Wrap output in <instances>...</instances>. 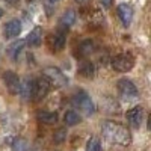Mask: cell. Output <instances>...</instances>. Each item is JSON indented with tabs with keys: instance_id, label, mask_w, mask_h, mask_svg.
I'll return each instance as SVG.
<instances>
[{
	"instance_id": "cell-27",
	"label": "cell",
	"mask_w": 151,
	"mask_h": 151,
	"mask_svg": "<svg viewBox=\"0 0 151 151\" xmlns=\"http://www.w3.org/2000/svg\"><path fill=\"white\" fill-rule=\"evenodd\" d=\"M50 2H59V0H50Z\"/></svg>"
},
{
	"instance_id": "cell-17",
	"label": "cell",
	"mask_w": 151,
	"mask_h": 151,
	"mask_svg": "<svg viewBox=\"0 0 151 151\" xmlns=\"http://www.w3.org/2000/svg\"><path fill=\"white\" fill-rule=\"evenodd\" d=\"M94 50H95V44L92 40H83L79 47H77V52H79V56L82 58H86V56H89L91 53H94Z\"/></svg>"
},
{
	"instance_id": "cell-15",
	"label": "cell",
	"mask_w": 151,
	"mask_h": 151,
	"mask_svg": "<svg viewBox=\"0 0 151 151\" xmlns=\"http://www.w3.org/2000/svg\"><path fill=\"white\" fill-rule=\"evenodd\" d=\"M24 45H26V41L24 40H18V41H14L9 47H8V56L11 59H18V56L21 55V52L24 50Z\"/></svg>"
},
{
	"instance_id": "cell-26",
	"label": "cell",
	"mask_w": 151,
	"mask_h": 151,
	"mask_svg": "<svg viewBox=\"0 0 151 151\" xmlns=\"http://www.w3.org/2000/svg\"><path fill=\"white\" fill-rule=\"evenodd\" d=\"M2 17H3V9L0 8V18H2Z\"/></svg>"
},
{
	"instance_id": "cell-21",
	"label": "cell",
	"mask_w": 151,
	"mask_h": 151,
	"mask_svg": "<svg viewBox=\"0 0 151 151\" xmlns=\"http://www.w3.org/2000/svg\"><path fill=\"white\" fill-rule=\"evenodd\" d=\"M86 151H101V144H100L98 137H91L86 144Z\"/></svg>"
},
{
	"instance_id": "cell-16",
	"label": "cell",
	"mask_w": 151,
	"mask_h": 151,
	"mask_svg": "<svg viewBox=\"0 0 151 151\" xmlns=\"http://www.w3.org/2000/svg\"><path fill=\"white\" fill-rule=\"evenodd\" d=\"M38 121L47 124V125H52L58 122V113L56 112H48V110H40L38 112Z\"/></svg>"
},
{
	"instance_id": "cell-7",
	"label": "cell",
	"mask_w": 151,
	"mask_h": 151,
	"mask_svg": "<svg viewBox=\"0 0 151 151\" xmlns=\"http://www.w3.org/2000/svg\"><path fill=\"white\" fill-rule=\"evenodd\" d=\"M116 11H118V17L122 23V26L129 27L132 24V21H133V8L127 3H121Z\"/></svg>"
},
{
	"instance_id": "cell-9",
	"label": "cell",
	"mask_w": 151,
	"mask_h": 151,
	"mask_svg": "<svg viewBox=\"0 0 151 151\" xmlns=\"http://www.w3.org/2000/svg\"><path fill=\"white\" fill-rule=\"evenodd\" d=\"M21 33V23L18 20H9L5 27H3V36L6 40H11V38H15Z\"/></svg>"
},
{
	"instance_id": "cell-8",
	"label": "cell",
	"mask_w": 151,
	"mask_h": 151,
	"mask_svg": "<svg viewBox=\"0 0 151 151\" xmlns=\"http://www.w3.org/2000/svg\"><path fill=\"white\" fill-rule=\"evenodd\" d=\"M116 88L119 89V92L124 95V97H136L137 95V89H136V86L132 80H127V79H121L118 80L116 83Z\"/></svg>"
},
{
	"instance_id": "cell-20",
	"label": "cell",
	"mask_w": 151,
	"mask_h": 151,
	"mask_svg": "<svg viewBox=\"0 0 151 151\" xmlns=\"http://www.w3.org/2000/svg\"><path fill=\"white\" fill-rule=\"evenodd\" d=\"M12 151H29V142L23 137H18L12 144Z\"/></svg>"
},
{
	"instance_id": "cell-18",
	"label": "cell",
	"mask_w": 151,
	"mask_h": 151,
	"mask_svg": "<svg viewBox=\"0 0 151 151\" xmlns=\"http://www.w3.org/2000/svg\"><path fill=\"white\" fill-rule=\"evenodd\" d=\"M79 74L83 76V77H94L95 74V68H94V64L92 62H83V64L79 67Z\"/></svg>"
},
{
	"instance_id": "cell-1",
	"label": "cell",
	"mask_w": 151,
	"mask_h": 151,
	"mask_svg": "<svg viewBox=\"0 0 151 151\" xmlns=\"http://www.w3.org/2000/svg\"><path fill=\"white\" fill-rule=\"evenodd\" d=\"M103 136L106 137L107 141H110L112 144H118L122 147H127L132 142V134L130 132L124 127V125L118 124V122H112L107 121L103 124Z\"/></svg>"
},
{
	"instance_id": "cell-10",
	"label": "cell",
	"mask_w": 151,
	"mask_h": 151,
	"mask_svg": "<svg viewBox=\"0 0 151 151\" xmlns=\"http://www.w3.org/2000/svg\"><path fill=\"white\" fill-rule=\"evenodd\" d=\"M142 116H144V109L141 106H136L127 112V121L133 127H139L142 122Z\"/></svg>"
},
{
	"instance_id": "cell-22",
	"label": "cell",
	"mask_w": 151,
	"mask_h": 151,
	"mask_svg": "<svg viewBox=\"0 0 151 151\" xmlns=\"http://www.w3.org/2000/svg\"><path fill=\"white\" fill-rule=\"evenodd\" d=\"M65 139H67V129H58L53 133V142L55 144H62V142H65Z\"/></svg>"
},
{
	"instance_id": "cell-5",
	"label": "cell",
	"mask_w": 151,
	"mask_h": 151,
	"mask_svg": "<svg viewBox=\"0 0 151 151\" xmlns=\"http://www.w3.org/2000/svg\"><path fill=\"white\" fill-rule=\"evenodd\" d=\"M48 91H50V85H48V82H47L44 77H41V79L35 80L33 95H32V98L35 100V101H40V100L45 98V95L48 94Z\"/></svg>"
},
{
	"instance_id": "cell-12",
	"label": "cell",
	"mask_w": 151,
	"mask_h": 151,
	"mask_svg": "<svg viewBox=\"0 0 151 151\" xmlns=\"http://www.w3.org/2000/svg\"><path fill=\"white\" fill-rule=\"evenodd\" d=\"M65 41H67L65 33L58 32V33L52 35V38H50V47H52L53 52H60V50L65 47Z\"/></svg>"
},
{
	"instance_id": "cell-19",
	"label": "cell",
	"mask_w": 151,
	"mask_h": 151,
	"mask_svg": "<svg viewBox=\"0 0 151 151\" xmlns=\"http://www.w3.org/2000/svg\"><path fill=\"white\" fill-rule=\"evenodd\" d=\"M80 115L77 112H74V110H68L67 113H65V116H64V121H65V124L67 125H70V127H73V125H77L79 122H80Z\"/></svg>"
},
{
	"instance_id": "cell-3",
	"label": "cell",
	"mask_w": 151,
	"mask_h": 151,
	"mask_svg": "<svg viewBox=\"0 0 151 151\" xmlns=\"http://www.w3.org/2000/svg\"><path fill=\"white\" fill-rule=\"evenodd\" d=\"M73 104L77 107L80 112H83L85 115H92L95 112V104L92 101V98L88 95L85 91H79L73 95Z\"/></svg>"
},
{
	"instance_id": "cell-25",
	"label": "cell",
	"mask_w": 151,
	"mask_h": 151,
	"mask_svg": "<svg viewBox=\"0 0 151 151\" xmlns=\"http://www.w3.org/2000/svg\"><path fill=\"white\" fill-rule=\"evenodd\" d=\"M76 2H77L79 5H85V3H88V2H89V0H76Z\"/></svg>"
},
{
	"instance_id": "cell-14",
	"label": "cell",
	"mask_w": 151,
	"mask_h": 151,
	"mask_svg": "<svg viewBox=\"0 0 151 151\" xmlns=\"http://www.w3.org/2000/svg\"><path fill=\"white\" fill-rule=\"evenodd\" d=\"M76 18H77V15H76V11L68 9V11H65L64 14H62V17L59 18V26H60L62 29H68V27H71L73 24H74Z\"/></svg>"
},
{
	"instance_id": "cell-4",
	"label": "cell",
	"mask_w": 151,
	"mask_h": 151,
	"mask_svg": "<svg viewBox=\"0 0 151 151\" xmlns=\"http://www.w3.org/2000/svg\"><path fill=\"white\" fill-rule=\"evenodd\" d=\"M134 67V59L130 53H122L116 55L112 59V68L118 73H127Z\"/></svg>"
},
{
	"instance_id": "cell-24",
	"label": "cell",
	"mask_w": 151,
	"mask_h": 151,
	"mask_svg": "<svg viewBox=\"0 0 151 151\" xmlns=\"http://www.w3.org/2000/svg\"><path fill=\"white\" fill-rule=\"evenodd\" d=\"M5 2H6V3H9V5H15V3L18 2V0H5Z\"/></svg>"
},
{
	"instance_id": "cell-11",
	"label": "cell",
	"mask_w": 151,
	"mask_h": 151,
	"mask_svg": "<svg viewBox=\"0 0 151 151\" xmlns=\"http://www.w3.org/2000/svg\"><path fill=\"white\" fill-rule=\"evenodd\" d=\"M33 86H35V80L33 79H24L23 82H20L18 94L23 97V100H29L33 95Z\"/></svg>"
},
{
	"instance_id": "cell-23",
	"label": "cell",
	"mask_w": 151,
	"mask_h": 151,
	"mask_svg": "<svg viewBox=\"0 0 151 151\" xmlns=\"http://www.w3.org/2000/svg\"><path fill=\"white\" fill-rule=\"evenodd\" d=\"M100 3H101V6L103 8H110L112 6V3H113V0H100Z\"/></svg>"
},
{
	"instance_id": "cell-6",
	"label": "cell",
	"mask_w": 151,
	"mask_h": 151,
	"mask_svg": "<svg viewBox=\"0 0 151 151\" xmlns=\"http://www.w3.org/2000/svg\"><path fill=\"white\" fill-rule=\"evenodd\" d=\"M3 82H5L8 91L11 94H14V95L18 94V91H20V79L14 71H5L3 73Z\"/></svg>"
},
{
	"instance_id": "cell-13",
	"label": "cell",
	"mask_w": 151,
	"mask_h": 151,
	"mask_svg": "<svg viewBox=\"0 0 151 151\" xmlns=\"http://www.w3.org/2000/svg\"><path fill=\"white\" fill-rule=\"evenodd\" d=\"M41 42H42V29L41 27H33L26 38V44H29L30 47H38Z\"/></svg>"
},
{
	"instance_id": "cell-2",
	"label": "cell",
	"mask_w": 151,
	"mask_h": 151,
	"mask_svg": "<svg viewBox=\"0 0 151 151\" xmlns=\"http://www.w3.org/2000/svg\"><path fill=\"white\" fill-rule=\"evenodd\" d=\"M42 77L48 82L50 86H55V88H64L68 83L67 76L56 67H45L42 70Z\"/></svg>"
}]
</instances>
